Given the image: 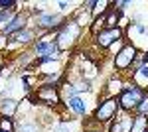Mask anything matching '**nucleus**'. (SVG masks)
Returning <instances> with one entry per match:
<instances>
[{
	"label": "nucleus",
	"instance_id": "nucleus-15",
	"mask_svg": "<svg viewBox=\"0 0 148 132\" xmlns=\"http://www.w3.org/2000/svg\"><path fill=\"white\" fill-rule=\"evenodd\" d=\"M107 6H109V2H107V0H101V2H95V10H93V18L97 20V18H99V14H103Z\"/></svg>",
	"mask_w": 148,
	"mask_h": 132
},
{
	"label": "nucleus",
	"instance_id": "nucleus-20",
	"mask_svg": "<svg viewBox=\"0 0 148 132\" xmlns=\"http://www.w3.org/2000/svg\"><path fill=\"white\" fill-rule=\"evenodd\" d=\"M14 6H16L14 0H0V8H2V10H10V8H14Z\"/></svg>",
	"mask_w": 148,
	"mask_h": 132
},
{
	"label": "nucleus",
	"instance_id": "nucleus-25",
	"mask_svg": "<svg viewBox=\"0 0 148 132\" xmlns=\"http://www.w3.org/2000/svg\"><path fill=\"white\" fill-rule=\"evenodd\" d=\"M144 59H146V65H148V53H146V55H144Z\"/></svg>",
	"mask_w": 148,
	"mask_h": 132
},
{
	"label": "nucleus",
	"instance_id": "nucleus-22",
	"mask_svg": "<svg viewBox=\"0 0 148 132\" xmlns=\"http://www.w3.org/2000/svg\"><path fill=\"white\" fill-rule=\"evenodd\" d=\"M130 2H125V0H119V2H114V6H119V10H123V8H126Z\"/></svg>",
	"mask_w": 148,
	"mask_h": 132
},
{
	"label": "nucleus",
	"instance_id": "nucleus-14",
	"mask_svg": "<svg viewBox=\"0 0 148 132\" xmlns=\"http://www.w3.org/2000/svg\"><path fill=\"white\" fill-rule=\"evenodd\" d=\"M32 38H34V34L28 32V30H22V32H18V34H14V36H12V40H14V42H18V44H28Z\"/></svg>",
	"mask_w": 148,
	"mask_h": 132
},
{
	"label": "nucleus",
	"instance_id": "nucleus-4",
	"mask_svg": "<svg viewBox=\"0 0 148 132\" xmlns=\"http://www.w3.org/2000/svg\"><path fill=\"white\" fill-rule=\"evenodd\" d=\"M134 57H136V49L132 47V45H125L119 53L114 55V67L116 69H128V67L132 65V61H134Z\"/></svg>",
	"mask_w": 148,
	"mask_h": 132
},
{
	"label": "nucleus",
	"instance_id": "nucleus-21",
	"mask_svg": "<svg viewBox=\"0 0 148 132\" xmlns=\"http://www.w3.org/2000/svg\"><path fill=\"white\" fill-rule=\"evenodd\" d=\"M116 18H119V14H116V12H113V14L107 18V22H105V24H107L109 28H116V26H114V24H116Z\"/></svg>",
	"mask_w": 148,
	"mask_h": 132
},
{
	"label": "nucleus",
	"instance_id": "nucleus-9",
	"mask_svg": "<svg viewBox=\"0 0 148 132\" xmlns=\"http://www.w3.org/2000/svg\"><path fill=\"white\" fill-rule=\"evenodd\" d=\"M24 26H26V16H24V14H18V16L10 22V26L4 30V36H14V34L22 32Z\"/></svg>",
	"mask_w": 148,
	"mask_h": 132
},
{
	"label": "nucleus",
	"instance_id": "nucleus-1",
	"mask_svg": "<svg viewBox=\"0 0 148 132\" xmlns=\"http://www.w3.org/2000/svg\"><path fill=\"white\" fill-rule=\"evenodd\" d=\"M146 97V93H144V89L140 87H128L125 89L123 93H121V99H119V107L125 110H132L136 109L138 105H140V101Z\"/></svg>",
	"mask_w": 148,
	"mask_h": 132
},
{
	"label": "nucleus",
	"instance_id": "nucleus-17",
	"mask_svg": "<svg viewBox=\"0 0 148 132\" xmlns=\"http://www.w3.org/2000/svg\"><path fill=\"white\" fill-rule=\"evenodd\" d=\"M0 130L2 132H14V124L10 118H2L0 120Z\"/></svg>",
	"mask_w": 148,
	"mask_h": 132
},
{
	"label": "nucleus",
	"instance_id": "nucleus-28",
	"mask_svg": "<svg viewBox=\"0 0 148 132\" xmlns=\"http://www.w3.org/2000/svg\"><path fill=\"white\" fill-rule=\"evenodd\" d=\"M146 132H148V130H146Z\"/></svg>",
	"mask_w": 148,
	"mask_h": 132
},
{
	"label": "nucleus",
	"instance_id": "nucleus-19",
	"mask_svg": "<svg viewBox=\"0 0 148 132\" xmlns=\"http://www.w3.org/2000/svg\"><path fill=\"white\" fill-rule=\"evenodd\" d=\"M109 93H121V91H123V83H121V81H111V83H109Z\"/></svg>",
	"mask_w": 148,
	"mask_h": 132
},
{
	"label": "nucleus",
	"instance_id": "nucleus-6",
	"mask_svg": "<svg viewBox=\"0 0 148 132\" xmlns=\"http://www.w3.org/2000/svg\"><path fill=\"white\" fill-rule=\"evenodd\" d=\"M121 36H123V32L119 28H107V30L97 34V45L99 47H111L114 42L121 40Z\"/></svg>",
	"mask_w": 148,
	"mask_h": 132
},
{
	"label": "nucleus",
	"instance_id": "nucleus-12",
	"mask_svg": "<svg viewBox=\"0 0 148 132\" xmlns=\"http://www.w3.org/2000/svg\"><path fill=\"white\" fill-rule=\"evenodd\" d=\"M16 109H18V103L14 99H4L0 103V110H2V114H6V116H14Z\"/></svg>",
	"mask_w": 148,
	"mask_h": 132
},
{
	"label": "nucleus",
	"instance_id": "nucleus-27",
	"mask_svg": "<svg viewBox=\"0 0 148 132\" xmlns=\"http://www.w3.org/2000/svg\"><path fill=\"white\" fill-rule=\"evenodd\" d=\"M0 132H2V130H0Z\"/></svg>",
	"mask_w": 148,
	"mask_h": 132
},
{
	"label": "nucleus",
	"instance_id": "nucleus-24",
	"mask_svg": "<svg viewBox=\"0 0 148 132\" xmlns=\"http://www.w3.org/2000/svg\"><path fill=\"white\" fill-rule=\"evenodd\" d=\"M2 65H4V59L0 57V71H2Z\"/></svg>",
	"mask_w": 148,
	"mask_h": 132
},
{
	"label": "nucleus",
	"instance_id": "nucleus-13",
	"mask_svg": "<svg viewBox=\"0 0 148 132\" xmlns=\"http://www.w3.org/2000/svg\"><path fill=\"white\" fill-rule=\"evenodd\" d=\"M146 126L148 122L144 116H136L134 120H132V128H130V132H146Z\"/></svg>",
	"mask_w": 148,
	"mask_h": 132
},
{
	"label": "nucleus",
	"instance_id": "nucleus-26",
	"mask_svg": "<svg viewBox=\"0 0 148 132\" xmlns=\"http://www.w3.org/2000/svg\"><path fill=\"white\" fill-rule=\"evenodd\" d=\"M2 44H4V40H2V38H0V45H2Z\"/></svg>",
	"mask_w": 148,
	"mask_h": 132
},
{
	"label": "nucleus",
	"instance_id": "nucleus-18",
	"mask_svg": "<svg viewBox=\"0 0 148 132\" xmlns=\"http://www.w3.org/2000/svg\"><path fill=\"white\" fill-rule=\"evenodd\" d=\"M20 132H38V126L32 124V122H24L20 126Z\"/></svg>",
	"mask_w": 148,
	"mask_h": 132
},
{
	"label": "nucleus",
	"instance_id": "nucleus-10",
	"mask_svg": "<svg viewBox=\"0 0 148 132\" xmlns=\"http://www.w3.org/2000/svg\"><path fill=\"white\" fill-rule=\"evenodd\" d=\"M132 79H134L136 87H140V89H144V87H146V85H148V65H146V63L140 67V69H136V71H134Z\"/></svg>",
	"mask_w": 148,
	"mask_h": 132
},
{
	"label": "nucleus",
	"instance_id": "nucleus-16",
	"mask_svg": "<svg viewBox=\"0 0 148 132\" xmlns=\"http://www.w3.org/2000/svg\"><path fill=\"white\" fill-rule=\"evenodd\" d=\"M138 110V116H146L148 114V97H144V99L140 101V105L136 107Z\"/></svg>",
	"mask_w": 148,
	"mask_h": 132
},
{
	"label": "nucleus",
	"instance_id": "nucleus-11",
	"mask_svg": "<svg viewBox=\"0 0 148 132\" xmlns=\"http://www.w3.org/2000/svg\"><path fill=\"white\" fill-rule=\"evenodd\" d=\"M67 107L73 109L77 114H85V112H87V105H85V101H81L79 97H71V99H67Z\"/></svg>",
	"mask_w": 148,
	"mask_h": 132
},
{
	"label": "nucleus",
	"instance_id": "nucleus-5",
	"mask_svg": "<svg viewBox=\"0 0 148 132\" xmlns=\"http://www.w3.org/2000/svg\"><path fill=\"white\" fill-rule=\"evenodd\" d=\"M36 101H40V103H44V105H49V107H56L57 103H59V95H57V91L53 85H44V87H40L36 91Z\"/></svg>",
	"mask_w": 148,
	"mask_h": 132
},
{
	"label": "nucleus",
	"instance_id": "nucleus-8",
	"mask_svg": "<svg viewBox=\"0 0 148 132\" xmlns=\"http://www.w3.org/2000/svg\"><path fill=\"white\" fill-rule=\"evenodd\" d=\"M61 22H63L61 16H51V14H40L38 16V26H42V28H57Z\"/></svg>",
	"mask_w": 148,
	"mask_h": 132
},
{
	"label": "nucleus",
	"instance_id": "nucleus-23",
	"mask_svg": "<svg viewBox=\"0 0 148 132\" xmlns=\"http://www.w3.org/2000/svg\"><path fill=\"white\" fill-rule=\"evenodd\" d=\"M57 132H69V130H67V124H61V126H59V130H57Z\"/></svg>",
	"mask_w": 148,
	"mask_h": 132
},
{
	"label": "nucleus",
	"instance_id": "nucleus-7",
	"mask_svg": "<svg viewBox=\"0 0 148 132\" xmlns=\"http://www.w3.org/2000/svg\"><path fill=\"white\" fill-rule=\"evenodd\" d=\"M36 53L42 55V61H51V59H57L59 55V47L56 44H47V42H40L36 44Z\"/></svg>",
	"mask_w": 148,
	"mask_h": 132
},
{
	"label": "nucleus",
	"instance_id": "nucleus-3",
	"mask_svg": "<svg viewBox=\"0 0 148 132\" xmlns=\"http://www.w3.org/2000/svg\"><path fill=\"white\" fill-rule=\"evenodd\" d=\"M116 110H119V103H116V99L103 101L101 105H99V109L95 110V120L97 122H109L111 118H114Z\"/></svg>",
	"mask_w": 148,
	"mask_h": 132
},
{
	"label": "nucleus",
	"instance_id": "nucleus-2",
	"mask_svg": "<svg viewBox=\"0 0 148 132\" xmlns=\"http://www.w3.org/2000/svg\"><path fill=\"white\" fill-rule=\"evenodd\" d=\"M79 38V24L77 22H71V24H65L59 34H57V40H56V45L59 49H69L71 45L75 44V40Z\"/></svg>",
	"mask_w": 148,
	"mask_h": 132
}]
</instances>
